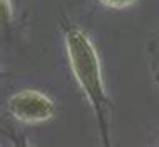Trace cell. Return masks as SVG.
<instances>
[{
	"mask_svg": "<svg viewBox=\"0 0 159 147\" xmlns=\"http://www.w3.org/2000/svg\"><path fill=\"white\" fill-rule=\"evenodd\" d=\"M61 25L66 38V49L69 55L70 69L74 74L77 84L84 96L87 97L96 115L97 129L101 134L102 145H111V102L104 89L102 80V69L99 62L97 52L94 49L91 38H89L80 29L61 19Z\"/></svg>",
	"mask_w": 159,
	"mask_h": 147,
	"instance_id": "6da1fadb",
	"label": "cell"
},
{
	"mask_svg": "<svg viewBox=\"0 0 159 147\" xmlns=\"http://www.w3.org/2000/svg\"><path fill=\"white\" fill-rule=\"evenodd\" d=\"M10 115L25 124L45 122L54 115L55 105L52 99L37 90H22L14 94L7 102Z\"/></svg>",
	"mask_w": 159,
	"mask_h": 147,
	"instance_id": "7a4b0ae2",
	"label": "cell"
},
{
	"mask_svg": "<svg viewBox=\"0 0 159 147\" xmlns=\"http://www.w3.org/2000/svg\"><path fill=\"white\" fill-rule=\"evenodd\" d=\"M102 5L111 7V8H122V7H129L136 2V0H97Z\"/></svg>",
	"mask_w": 159,
	"mask_h": 147,
	"instance_id": "3957f363",
	"label": "cell"
},
{
	"mask_svg": "<svg viewBox=\"0 0 159 147\" xmlns=\"http://www.w3.org/2000/svg\"><path fill=\"white\" fill-rule=\"evenodd\" d=\"M2 15H3V19H8L10 20V17H12V10H10V0H2Z\"/></svg>",
	"mask_w": 159,
	"mask_h": 147,
	"instance_id": "277c9868",
	"label": "cell"
},
{
	"mask_svg": "<svg viewBox=\"0 0 159 147\" xmlns=\"http://www.w3.org/2000/svg\"><path fill=\"white\" fill-rule=\"evenodd\" d=\"M156 77H157V80H159V64H157V69H156Z\"/></svg>",
	"mask_w": 159,
	"mask_h": 147,
	"instance_id": "5b68a950",
	"label": "cell"
}]
</instances>
